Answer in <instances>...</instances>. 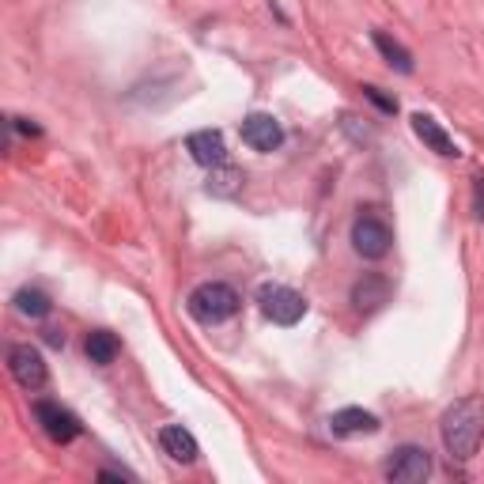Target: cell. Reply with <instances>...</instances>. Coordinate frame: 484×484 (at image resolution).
<instances>
[{
  "mask_svg": "<svg viewBox=\"0 0 484 484\" xmlns=\"http://www.w3.org/2000/svg\"><path fill=\"white\" fill-rule=\"evenodd\" d=\"M330 431L341 440H356V435H375L379 431V417L367 409H337L330 417Z\"/></svg>",
  "mask_w": 484,
  "mask_h": 484,
  "instance_id": "cell-9",
  "label": "cell"
},
{
  "mask_svg": "<svg viewBox=\"0 0 484 484\" xmlns=\"http://www.w3.org/2000/svg\"><path fill=\"white\" fill-rule=\"evenodd\" d=\"M50 295L45 291H38V288H23V291H15V311L19 314H27V318H45L50 314Z\"/></svg>",
  "mask_w": 484,
  "mask_h": 484,
  "instance_id": "cell-17",
  "label": "cell"
},
{
  "mask_svg": "<svg viewBox=\"0 0 484 484\" xmlns=\"http://www.w3.org/2000/svg\"><path fill=\"white\" fill-rule=\"evenodd\" d=\"M239 311V291L232 284H201L190 291V314L197 321H204V326H216V321H227Z\"/></svg>",
  "mask_w": 484,
  "mask_h": 484,
  "instance_id": "cell-2",
  "label": "cell"
},
{
  "mask_svg": "<svg viewBox=\"0 0 484 484\" xmlns=\"http://www.w3.org/2000/svg\"><path fill=\"white\" fill-rule=\"evenodd\" d=\"M440 431H443V447L450 450L454 462H469L480 447V435H484V398L469 394L462 401H454L443 412Z\"/></svg>",
  "mask_w": 484,
  "mask_h": 484,
  "instance_id": "cell-1",
  "label": "cell"
},
{
  "mask_svg": "<svg viewBox=\"0 0 484 484\" xmlns=\"http://www.w3.org/2000/svg\"><path fill=\"white\" fill-rule=\"evenodd\" d=\"M473 212L477 220H484V174L473 178Z\"/></svg>",
  "mask_w": 484,
  "mask_h": 484,
  "instance_id": "cell-18",
  "label": "cell"
},
{
  "mask_svg": "<svg viewBox=\"0 0 484 484\" xmlns=\"http://www.w3.org/2000/svg\"><path fill=\"white\" fill-rule=\"evenodd\" d=\"M242 182H246V174H242L239 167L220 163V167L209 171V182H204V190H209L212 197H235V193L242 190Z\"/></svg>",
  "mask_w": 484,
  "mask_h": 484,
  "instance_id": "cell-14",
  "label": "cell"
},
{
  "mask_svg": "<svg viewBox=\"0 0 484 484\" xmlns=\"http://www.w3.org/2000/svg\"><path fill=\"white\" fill-rule=\"evenodd\" d=\"M412 133H417L431 152H440V155H458V144L447 136V129L435 122V118H428V114H412Z\"/></svg>",
  "mask_w": 484,
  "mask_h": 484,
  "instance_id": "cell-12",
  "label": "cell"
},
{
  "mask_svg": "<svg viewBox=\"0 0 484 484\" xmlns=\"http://www.w3.org/2000/svg\"><path fill=\"white\" fill-rule=\"evenodd\" d=\"M35 412H38V424L45 428V435H50L54 443H73L80 435V420L68 409L54 405V401H38Z\"/></svg>",
  "mask_w": 484,
  "mask_h": 484,
  "instance_id": "cell-8",
  "label": "cell"
},
{
  "mask_svg": "<svg viewBox=\"0 0 484 484\" xmlns=\"http://www.w3.org/2000/svg\"><path fill=\"white\" fill-rule=\"evenodd\" d=\"M242 141L253 152H272L284 144V129L272 114H250V118H242Z\"/></svg>",
  "mask_w": 484,
  "mask_h": 484,
  "instance_id": "cell-7",
  "label": "cell"
},
{
  "mask_svg": "<svg viewBox=\"0 0 484 484\" xmlns=\"http://www.w3.org/2000/svg\"><path fill=\"white\" fill-rule=\"evenodd\" d=\"M386 295H390V284L382 281V276L371 272L352 288V303H356V311H375V307L386 303Z\"/></svg>",
  "mask_w": 484,
  "mask_h": 484,
  "instance_id": "cell-13",
  "label": "cell"
},
{
  "mask_svg": "<svg viewBox=\"0 0 484 484\" xmlns=\"http://www.w3.org/2000/svg\"><path fill=\"white\" fill-rule=\"evenodd\" d=\"M431 473V454L424 447H398L394 458L386 462V477L398 484H420Z\"/></svg>",
  "mask_w": 484,
  "mask_h": 484,
  "instance_id": "cell-5",
  "label": "cell"
},
{
  "mask_svg": "<svg viewBox=\"0 0 484 484\" xmlns=\"http://www.w3.org/2000/svg\"><path fill=\"white\" fill-rule=\"evenodd\" d=\"M8 367H12V379L23 386V390H42L50 371H45V360L38 356V349L31 344H15L12 356H8Z\"/></svg>",
  "mask_w": 484,
  "mask_h": 484,
  "instance_id": "cell-6",
  "label": "cell"
},
{
  "mask_svg": "<svg viewBox=\"0 0 484 484\" xmlns=\"http://www.w3.org/2000/svg\"><path fill=\"white\" fill-rule=\"evenodd\" d=\"M390 242H394V235H390V227H386L382 220L360 216V220L352 223V246H356L360 258H367V262L386 258V253H390Z\"/></svg>",
  "mask_w": 484,
  "mask_h": 484,
  "instance_id": "cell-4",
  "label": "cell"
},
{
  "mask_svg": "<svg viewBox=\"0 0 484 484\" xmlns=\"http://www.w3.org/2000/svg\"><path fill=\"white\" fill-rule=\"evenodd\" d=\"M118 352H122V344H118V337H114L110 330H95V333L87 337V360L91 363L106 367V363L118 360Z\"/></svg>",
  "mask_w": 484,
  "mask_h": 484,
  "instance_id": "cell-15",
  "label": "cell"
},
{
  "mask_svg": "<svg viewBox=\"0 0 484 484\" xmlns=\"http://www.w3.org/2000/svg\"><path fill=\"white\" fill-rule=\"evenodd\" d=\"M363 95H367V99H371V103H379V106H382L386 114H394V110H398V103H394V99H386V95H382V91H379V87H363Z\"/></svg>",
  "mask_w": 484,
  "mask_h": 484,
  "instance_id": "cell-19",
  "label": "cell"
},
{
  "mask_svg": "<svg viewBox=\"0 0 484 484\" xmlns=\"http://www.w3.org/2000/svg\"><path fill=\"white\" fill-rule=\"evenodd\" d=\"M258 307L269 321H276V326H295V321L307 314V299L288 284H262Z\"/></svg>",
  "mask_w": 484,
  "mask_h": 484,
  "instance_id": "cell-3",
  "label": "cell"
},
{
  "mask_svg": "<svg viewBox=\"0 0 484 484\" xmlns=\"http://www.w3.org/2000/svg\"><path fill=\"white\" fill-rule=\"evenodd\" d=\"M375 45H379V54H382L390 64L398 68V73H412V54L405 50L401 42H394V38H390L386 31H375Z\"/></svg>",
  "mask_w": 484,
  "mask_h": 484,
  "instance_id": "cell-16",
  "label": "cell"
},
{
  "mask_svg": "<svg viewBox=\"0 0 484 484\" xmlns=\"http://www.w3.org/2000/svg\"><path fill=\"white\" fill-rule=\"evenodd\" d=\"M159 443H163V450L174 458V462H182V466L197 462V454H201L197 440H193L186 428H178V424H167L163 431H159Z\"/></svg>",
  "mask_w": 484,
  "mask_h": 484,
  "instance_id": "cell-11",
  "label": "cell"
},
{
  "mask_svg": "<svg viewBox=\"0 0 484 484\" xmlns=\"http://www.w3.org/2000/svg\"><path fill=\"white\" fill-rule=\"evenodd\" d=\"M186 152L193 155V163H201V167H220V163H227V144H223V136L216 133V129H201V133H193L190 141H186Z\"/></svg>",
  "mask_w": 484,
  "mask_h": 484,
  "instance_id": "cell-10",
  "label": "cell"
},
{
  "mask_svg": "<svg viewBox=\"0 0 484 484\" xmlns=\"http://www.w3.org/2000/svg\"><path fill=\"white\" fill-rule=\"evenodd\" d=\"M45 341H50L54 349H61V344H64V333H61V330H45Z\"/></svg>",
  "mask_w": 484,
  "mask_h": 484,
  "instance_id": "cell-20",
  "label": "cell"
}]
</instances>
